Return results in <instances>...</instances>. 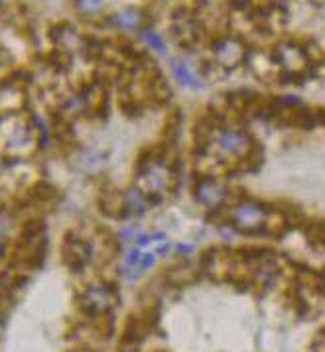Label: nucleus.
Returning a JSON list of instances; mask_svg holds the SVG:
<instances>
[{"label": "nucleus", "mask_w": 325, "mask_h": 352, "mask_svg": "<svg viewBox=\"0 0 325 352\" xmlns=\"http://www.w3.org/2000/svg\"><path fill=\"white\" fill-rule=\"evenodd\" d=\"M256 152V142L249 130L231 124H211L205 136V154L217 164H242Z\"/></svg>", "instance_id": "obj_1"}, {"label": "nucleus", "mask_w": 325, "mask_h": 352, "mask_svg": "<svg viewBox=\"0 0 325 352\" xmlns=\"http://www.w3.org/2000/svg\"><path fill=\"white\" fill-rule=\"evenodd\" d=\"M174 184H176V171L164 155L152 154L148 160H142L138 164L134 185L150 201L168 195Z\"/></svg>", "instance_id": "obj_2"}, {"label": "nucleus", "mask_w": 325, "mask_h": 352, "mask_svg": "<svg viewBox=\"0 0 325 352\" xmlns=\"http://www.w3.org/2000/svg\"><path fill=\"white\" fill-rule=\"evenodd\" d=\"M272 211L256 199H240L229 211V226L240 234H258L270 225Z\"/></svg>", "instance_id": "obj_3"}, {"label": "nucleus", "mask_w": 325, "mask_h": 352, "mask_svg": "<svg viewBox=\"0 0 325 352\" xmlns=\"http://www.w3.org/2000/svg\"><path fill=\"white\" fill-rule=\"evenodd\" d=\"M34 142V128L18 114L0 116V148L4 152H24Z\"/></svg>", "instance_id": "obj_4"}, {"label": "nucleus", "mask_w": 325, "mask_h": 352, "mask_svg": "<svg viewBox=\"0 0 325 352\" xmlns=\"http://www.w3.org/2000/svg\"><path fill=\"white\" fill-rule=\"evenodd\" d=\"M231 197V189L219 175H201L193 185V199L205 211H219L223 209Z\"/></svg>", "instance_id": "obj_5"}, {"label": "nucleus", "mask_w": 325, "mask_h": 352, "mask_svg": "<svg viewBox=\"0 0 325 352\" xmlns=\"http://www.w3.org/2000/svg\"><path fill=\"white\" fill-rule=\"evenodd\" d=\"M81 307L93 317L109 315L118 303V294L113 285H89L79 297Z\"/></svg>", "instance_id": "obj_6"}, {"label": "nucleus", "mask_w": 325, "mask_h": 352, "mask_svg": "<svg viewBox=\"0 0 325 352\" xmlns=\"http://www.w3.org/2000/svg\"><path fill=\"white\" fill-rule=\"evenodd\" d=\"M213 59L223 69H235L242 61H247V47L239 38L221 36L211 45Z\"/></svg>", "instance_id": "obj_7"}, {"label": "nucleus", "mask_w": 325, "mask_h": 352, "mask_svg": "<svg viewBox=\"0 0 325 352\" xmlns=\"http://www.w3.org/2000/svg\"><path fill=\"white\" fill-rule=\"evenodd\" d=\"M276 63L280 65V69L290 73V75H297L302 71L308 67V61H310V56L304 47H300L297 43L294 42H284L278 45L276 50Z\"/></svg>", "instance_id": "obj_8"}, {"label": "nucleus", "mask_w": 325, "mask_h": 352, "mask_svg": "<svg viewBox=\"0 0 325 352\" xmlns=\"http://www.w3.org/2000/svg\"><path fill=\"white\" fill-rule=\"evenodd\" d=\"M146 12L142 8H136V6H128V8H123L118 12H114L111 18H109V26H113L116 30H123V32H140L146 24Z\"/></svg>", "instance_id": "obj_9"}, {"label": "nucleus", "mask_w": 325, "mask_h": 352, "mask_svg": "<svg viewBox=\"0 0 325 352\" xmlns=\"http://www.w3.org/2000/svg\"><path fill=\"white\" fill-rule=\"evenodd\" d=\"M148 203L150 199L142 193L136 185H132L123 193V205H120V212L123 217H130V219H138L144 212L148 211Z\"/></svg>", "instance_id": "obj_10"}, {"label": "nucleus", "mask_w": 325, "mask_h": 352, "mask_svg": "<svg viewBox=\"0 0 325 352\" xmlns=\"http://www.w3.org/2000/svg\"><path fill=\"white\" fill-rule=\"evenodd\" d=\"M89 254H91V248L87 246L83 240H65V244H63V260H65V264H67L71 270H75V272L83 270V266L87 264V260L91 258Z\"/></svg>", "instance_id": "obj_11"}, {"label": "nucleus", "mask_w": 325, "mask_h": 352, "mask_svg": "<svg viewBox=\"0 0 325 352\" xmlns=\"http://www.w3.org/2000/svg\"><path fill=\"white\" fill-rule=\"evenodd\" d=\"M170 73L171 77L176 79V83H180L185 89H191V91H199L203 89V81L196 71L191 69L184 59H171L170 61Z\"/></svg>", "instance_id": "obj_12"}, {"label": "nucleus", "mask_w": 325, "mask_h": 352, "mask_svg": "<svg viewBox=\"0 0 325 352\" xmlns=\"http://www.w3.org/2000/svg\"><path fill=\"white\" fill-rule=\"evenodd\" d=\"M138 34H140L142 43H144L150 52H154L158 56H166V54H168V43L164 40V36H160L156 30L142 28Z\"/></svg>", "instance_id": "obj_13"}, {"label": "nucleus", "mask_w": 325, "mask_h": 352, "mask_svg": "<svg viewBox=\"0 0 325 352\" xmlns=\"http://www.w3.org/2000/svg\"><path fill=\"white\" fill-rule=\"evenodd\" d=\"M75 8L85 16H93L105 6V0H73Z\"/></svg>", "instance_id": "obj_14"}, {"label": "nucleus", "mask_w": 325, "mask_h": 352, "mask_svg": "<svg viewBox=\"0 0 325 352\" xmlns=\"http://www.w3.org/2000/svg\"><path fill=\"white\" fill-rule=\"evenodd\" d=\"M140 234V225L130 223V225H125L120 228V232H118V242H120V244H127V242H132V240H138Z\"/></svg>", "instance_id": "obj_15"}, {"label": "nucleus", "mask_w": 325, "mask_h": 352, "mask_svg": "<svg viewBox=\"0 0 325 352\" xmlns=\"http://www.w3.org/2000/svg\"><path fill=\"white\" fill-rule=\"evenodd\" d=\"M8 230H10V217L6 212H0V242L8 234Z\"/></svg>", "instance_id": "obj_16"}, {"label": "nucleus", "mask_w": 325, "mask_h": 352, "mask_svg": "<svg viewBox=\"0 0 325 352\" xmlns=\"http://www.w3.org/2000/svg\"><path fill=\"white\" fill-rule=\"evenodd\" d=\"M176 252H178V254H191V252H193V246H191V244H178V246H176Z\"/></svg>", "instance_id": "obj_17"}, {"label": "nucleus", "mask_w": 325, "mask_h": 352, "mask_svg": "<svg viewBox=\"0 0 325 352\" xmlns=\"http://www.w3.org/2000/svg\"><path fill=\"white\" fill-rule=\"evenodd\" d=\"M2 327H4V313L0 311V331H2Z\"/></svg>", "instance_id": "obj_18"}]
</instances>
